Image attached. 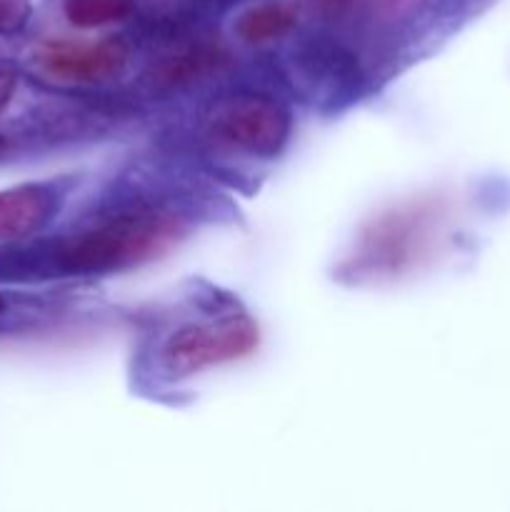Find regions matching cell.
Listing matches in <instances>:
<instances>
[{
    "mask_svg": "<svg viewBox=\"0 0 510 512\" xmlns=\"http://www.w3.org/2000/svg\"><path fill=\"white\" fill-rule=\"evenodd\" d=\"M183 235V223L160 210H130L95 223L58 248L60 268L70 273H113L158 258Z\"/></svg>",
    "mask_w": 510,
    "mask_h": 512,
    "instance_id": "1",
    "label": "cell"
},
{
    "mask_svg": "<svg viewBox=\"0 0 510 512\" xmlns=\"http://www.w3.org/2000/svg\"><path fill=\"white\" fill-rule=\"evenodd\" d=\"M258 348V325L245 315L183 325L165 340L160 363L170 378H190L200 370L233 363Z\"/></svg>",
    "mask_w": 510,
    "mask_h": 512,
    "instance_id": "2",
    "label": "cell"
},
{
    "mask_svg": "<svg viewBox=\"0 0 510 512\" xmlns=\"http://www.w3.org/2000/svg\"><path fill=\"white\" fill-rule=\"evenodd\" d=\"M210 130L225 143L260 158H273L290 138L288 108L260 93H238L218 100L208 113Z\"/></svg>",
    "mask_w": 510,
    "mask_h": 512,
    "instance_id": "3",
    "label": "cell"
},
{
    "mask_svg": "<svg viewBox=\"0 0 510 512\" xmlns=\"http://www.w3.org/2000/svg\"><path fill=\"white\" fill-rule=\"evenodd\" d=\"M125 65L128 48L120 40H50L33 50V68L58 83H103Z\"/></svg>",
    "mask_w": 510,
    "mask_h": 512,
    "instance_id": "4",
    "label": "cell"
},
{
    "mask_svg": "<svg viewBox=\"0 0 510 512\" xmlns=\"http://www.w3.org/2000/svg\"><path fill=\"white\" fill-rule=\"evenodd\" d=\"M58 200L43 185L0 190V243L23 240L43 230L55 215Z\"/></svg>",
    "mask_w": 510,
    "mask_h": 512,
    "instance_id": "5",
    "label": "cell"
},
{
    "mask_svg": "<svg viewBox=\"0 0 510 512\" xmlns=\"http://www.w3.org/2000/svg\"><path fill=\"white\" fill-rule=\"evenodd\" d=\"M298 23V10L290 3H260L243 10L235 23V33L250 45H263L288 35Z\"/></svg>",
    "mask_w": 510,
    "mask_h": 512,
    "instance_id": "6",
    "label": "cell"
},
{
    "mask_svg": "<svg viewBox=\"0 0 510 512\" xmlns=\"http://www.w3.org/2000/svg\"><path fill=\"white\" fill-rule=\"evenodd\" d=\"M223 63L225 53L220 48H215V45H195V48L180 50V53L165 58L153 73V78L163 85L190 83V80L205 78L213 70H220Z\"/></svg>",
    "mask_w": 510,
    "mask_h": 512,
    "instance_id": "7",
    "label": "cell"
},
{
    "mask_svg": "<svg viewBox=\"0 0 510 512\" xmlns=\"http://www.w3.org/2000/svg\"><path fill=\"white\" fill-rule=\"evenodd\" d=\"M65 18L75 28H103L133 13L130 0H65Z\"/></svg>",
    "mask_w": 510,
    "mask_h": 512,
    "instance_id": "8",
    "label": "cell"
},
{
    "mask_svg": "<svg viewBox=\"0 0 510 512\" xmlns=\"http://www.w3.org/2000/svg\"><path fill=\"white\" fill-rule=\"evenodd\" d=\"M413 233V225L405 218H388L378 225L373 235V243L368 245L365 255H375V263H393V260L405 258L408 253V238Z\"/></svg>",
    "mask_w": 510,
    "mask_h": 512,
    "instance_id": "9",
    "label": "cell"
},
{
    "mask_svg": "<svg viewBox=\"0 0 510 512\" xmlns=\"http://www.w3.org/2000/svg\"><path fill=\"white\" fill-rule=\"evenodd\" d=\"M433 0H378V13L385 20H405L413 18L418 10L428 8Z\"/></svg>",
    "mask_w": 510,
    "mask_h": 512,
    "instance_id": "10",
    "label": "cell"
},
{
    "mask_svg": "<svg viewBox=\"0 0 510 512\" xmlns=\"http://www.w3.org/2000/svg\"><path fill=\"white\" fill-rule=\"evenodd\" d=\"M355 0H303L305 8L318 18H338L353 8Z\"/></svg>",
    "mask_w": 510,
    "mask_h": 512,
    "instance_id": "11",
    "label": "cell"
},
{
    "mask_svg": "<svg viewBox=\"0 0 510 512\" xmlns=\"http://www.w3.org/2000/svg\"><path fill=\"white\" fill-rule=\"evenodd\" d=\"M15 93V78L8 73V70H0V110L10 103Z\"/></svg>",
    "mask_w": 510,
    "mask_h": 512,
    "instance_id": "12",
    "label": "cell"
},
{
    "mask_svg": "<svg viewBox=\"0 0 510 512\" xmlns=\"http://www.w3.org/2000/svg\"><path fill=\"white\" fill-rule=\"evenodd\" d=\"M15 15H18L15 5L10 3V0H0V30L8 28V25H13Z\"/></svg>",
    "mask_w": 510,
    "mask_h": 512,
    "instance_id": "13",
    "label": "cell"
}]
</instances>
